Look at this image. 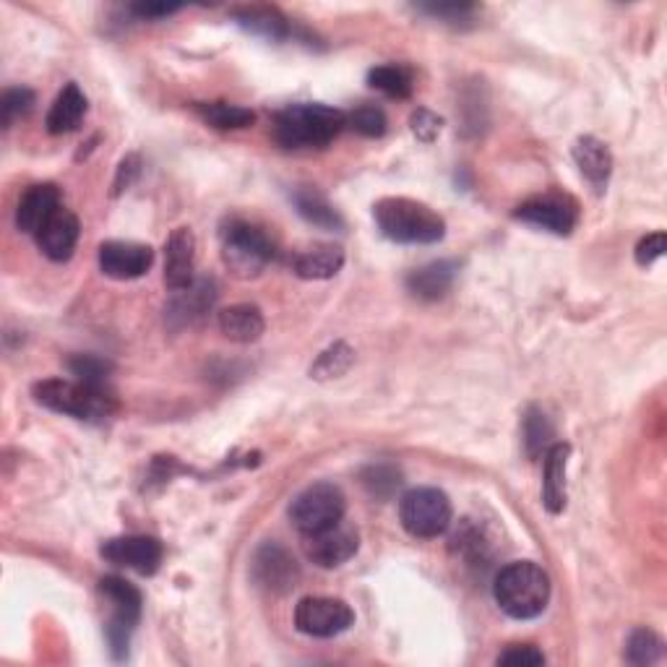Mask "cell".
I'll return each instance as SVG.
<instances>
[{
  "label": "cell",
  "instance_id": "cell-33",
  "mask_svg": "<svg viewBox=\"0 0 667 667\" xmlns=\"http://www.w3.org/2000/svg\"><path fill=\"white\" fill-rule=\"evenodd\" d=\"M347 126L353 128L355 133L365 136V139H381L386 128H389V120H386V112L381 107L361 105L347 115Z\"/></svg>",
  "mask_w": 667,
  "mask_h": 667
},
{
  "label": "cell",
  "instance_id": "cell-32",
  "mask_svg": "<svg viewBox=\"0 0 667 667\" xmlns=\"http://www.w3.org/2000/svg\"><path fill=\"white\" fill-rule=\"evenodd\" d=\"M553 439V426H550L548 415L537 407H529L525 415V447L529 456H540L542 451L550 449Z\"/></svg>",
  "mask_w": 667,
  "mask_h": 667
},
{
  "label": "cell",
  "instance_id": "cell-11",
  "mask_svg": "<svg viewBox=\"0 0 667 667\" xmlns=\"http://www.w3.org/2000/svg\"><path fill=\"white\" fill-rule=\"evenodd\" d=\"M305 556L311 558L321 569H336V566L347 563L349 558L361 548V535L347 521H336V525L321 529V532L303 535Z\"/></svg>",
  "mask_w": 667,
  "mask_h": 667
},
{
  "label": "cell",
  "instance_id": "cell-40",
  "mask_svg": "<svg viewBox=\"0 0 667 667\" xmlns=\"http://www.w3.org/2000/svg\"><path fill=\"white\" fill-rule=\"evenodd\" d=\"M139 175H141V157L128 154L126 160L118 164V175H115V183H112V196H120V193L131 189Z\"/></svg>",
  "mask_w": 667,
  "mask_h": 667
},
{
  "label": "cell",
  "instance_id": "cell-27",
  "mask_svg": "<svg viewBox=\"0 0 667 667\" xmlns=\"http://www.w3.org/2000/svg\"><path fill=\"white\" fill-rule=\"evenodd\" d=\"M193 110L198 112V118L204 123L222 128V131H238V128H248L256 120L254 110L229 103H196Z\"/></svg>",
  "mask_w": 667,
  "mask_h": 667
},
{
  "label": "cell",
  "instance_id": "cell-18",
  "mask_svg": "<svg viewBox=\"0 0 667 667\" xmlns=\"http://www.w3.org/2000/svg\"><path fill=\"white\" fill-rule=\"evenodd\" d=\"M82 238V225L74 212L61 209L37 233V246L50 261H68L74 256L76 243Z\"/></svg>",
  "mask_w": 667,
  "mask_h": 667
},
{
  "label": "cell",
  "instance_id": "cell-35",
  "mask_svg": "<svg viewBox=\"0 0 667 667\" xmlns=\"http://www.w3.org/2000/svg\"><path fill=\"white\" fill-rule=\"evenodd\" d=\"M34 105V92L26 86H13L6 89L3 99H0V118H3V128H11L13 120H19L21 115H26Z\"/></svg>",
  "mask_w": 667,
  "mask_h": 667
},
{
  "label": "cell",
  "instance_id": "cell-38",
  "mask_svg": "<svg viewBox=\"0 0 667 667\" xmlns=\"http://www.w3.org/2000/svg\"><path fill=\"white\" fill-rule=\"evenodd\" d=\"M545 663V655L535 644H514L508 647L504 655H498V665H512V667H537Z\"/></svg>",
  "mask_w": 667,
  "mask_h": 667
},
{
  "label": "cell",
  "instance_id": "cell-25",
  "mask_svg": "<svg viewBox=\"0 0 667 667\" xmlns=\"http://www.w3.org/2000/svg\"><path fill=\"white\" fill-rule=\"evenodd\" d=\"M344 267V250L340 246H315L303 250L292 263L300 279H332Z\"/></svg>",
  "mask_w": 667,
  "mask_h": 667
},
{
  "label": "cell",
  "instance_id": "cell-41",
  "mask_svg": "<svg viewBox=\"0 0 667 667\" xmlns=\"http://www.w3.org/2000/svg\"><path fill=\"white\" fill-rule=\"evenodd\" d=\"M131 11H133L139 19H164V17H170V13H177V11H181V6H168V3H139V6H131Z\"/></svg>",
  "mask_w": 667,
  "mask_h": 667
},
{
  "label": "cell",
  "instance_id": "cell-9",
  "mask_svg": "<svg viewBox=\"0 0 667 667\" xmlns=\"http://www.w3.org/2000/svg\"><path fill=\"white\" fill-rule=\"evenodd\" d=\"M355 623L353 607L336 598H303L295 607V626L300 634L315 639H332Z\"/></svg>",
  "mask_w": 667,
  "mask_h": 667
},
{
  "label": "cell",
  "instance_id": "cell-22",
  "mask_svg": "<svg viewBox=\"0 0 667 667\" xmlns=\"http://www.w3.org/2000/svg\"><path fill=\"white\" fill-rule=\"evenodd\" d=\"M86 107H89V103H86V95L78 89V84H66L61 95L55 97V103L45 118L47 131L53 136L76 131V128L82 126Z\"/></svg>",
  "mask_w": 667,
  "mask_h": 667
},
{
  "label": "cell",
  "instance_id": "cell-6",
  "mask_svg": "<svg viewBox=\"0 0 667 667\" xmlns=\"http://www.w3.org/2000/svg\"><path fill=\"white\" fill-rule=\"evenodd\" d=\"M451 501L439 487H415L399 501L401 527L420 540H433L451 525Z\"/></svg>",
  "mask_w": 667,
  "mask_h": 667
},
{
  "label": "cell",
  "instance_id": "cell-13",
  "mask_svg": "<svg viewBox=\"0 0 667 667\" xmlns=\"http://www.w3.org/2000/svg\"><path fill=\"white\" fill-rule=\"evenodd\" d=\"M154 250L143 243L107 240L99 246V269L110 279H139L152 269Z\"/></svg>",
  "mask_w": 667,
  "mask_h": 667
},
{
  "label": "cell",
  "instance_id": "cell-14",
  "mask_svg": "<svg viewBox=\"0 0 667 667\" xmlns=\"http://www.w3.org/2000/svg\"><path fill=\"white\" fill-rule=\"evenodd\" d=\"M193 269H196V238L189 227H177L164 243V284L172 292L191 287Z\"/></svg>",
  "mask_w": 667,
  "mask_h": 667
},
{
  "label": "cell",
  "instance_id": "cell-1",
  "mask_svg": "<svg viewBox=\"0 0 667 667\" xmlns=\"http://www.w3.org/2000/svg\"><path fill=\"white\" fill-rule=\"evenodd\" d=\"M373 217L386 238L401 246H433L447 235V222L441 214L415 198H381L373 206Z\"/></svg>",
  "mask_w": 667,
  "mask_h": 667
},
{
  "label": "cell",
  "instance_id": "cell-8",
  "mask_svg": "<svg viewBox=\"0 0 667 667\" xmlns=\"http://www.w3.org/2000/svg\"><path fill=\"white\" fill-rule=\"evenodd\" d=\"M99 592L112 602V618L110 626H107V639H110L112 657L123 659L128 657V644H131L136 623L141 618V592L120 577L99 579Z\"/></svg>",
  "mask_w": 667,
  "mask_h": 667
},
{
  "label": "cell",
  "instance_id": "cell-17",
  "mask_svg": "<svg viewBox=\"0 0 667 667\" xmlns=\"http://www.w3.org/2000/svg\"><path fill=\"white\" fill-rule=\"evenodd\" d=\"M214 300H217V284L214 279H198L185 290L175 292V298L168 305V319L172 326H191L198 319H204L212 311Z\"/></svg>",
  "mask_w": 667,
  "mask_h": 667
},
{
  "label": "cell",
  "instance_id": "cell-16",
  "mask_svg": "<svg viewBox=\"0 0 667 667\" xmlns=\"http://www.w3.org/2000/svg\"><path fill=\"white\" fill-rule=\"evenodd\" d=\"M61 209H63V196H61V189H57V185H53V183L32 185V189H29L19 201L17 227L21 229V233L34 235V238H37L40 229L45 227L47 222L53 219Z\"/></svg>",
  "mask_w": 667,
  "mask_h": 667
},
{
  "label": "cell",
  "instance_id": "cell-39",
  "mask_svg": "<svg viewBox=\"0 0 667 667\" xmlns=\"http://www.w3.org/2000/svg\"><path fill=\"white\" fill-rule=\"evenodd\" d=\"M665 250H667V235L652 233L647 238H642L639 246H636V263H639V267H652L657 258L665 256Z\"/></svg>",
  "mask_w": 667,
  "mask_h": 667
},
{
  "label": "cell",
  "instance_id": "cell-37",
  "mask_svg": "<svg viewBox=\"0 0 667 667\" xmlns=\"http://www.w3.org/2000/svg\"><path fill=\"white\" fill-rule=\"evenodd\" d=\"M410 128L422 143H433L435 139H439V133L443 128V118H439L435 112L426 110V107H418L410 118Z\"/></svg>",
  "mask_w": 667,
  "mask_h": 667
},
{
  "label": "cell",
  "instance_id": "cell-29",
  "mask_svg": "<svg viewBox=\"0 0 667 667\" xmlns=\"http://www.w3.org/2000/svg\"><path fill=\"white\" fill-rule=\"evenodd\" d=\"M355 363V353L344 342H336L326 353L319 355V361L311 368V376L315 381H329V378H340L349 370V365Z\"/></svg>",
  "mask_w": 667,
  "mask_h": 667
},
{
  "label": "cell",
  "instance_id": "cell-24",
  "mask_svg": "<svg viewBox=\"0 0 667 667\" xmlns=\"http://www.w3.org/2000/svg\"><path fill=\"white\" fill-rule=\"evenodd\" d=\"M217 324H219V332L225 334L229 342H240V344H250V342L261 340L263 329H267L261 311H258L256 305H248V303L225 308V311L219 313Z\"/></svg>",
  "mask_w": 667,
  "mask_h": 667
},
{
  "label": "cell",
  "instance_id": "cell-15",
  "mask_svg": "<svg viewBox=\"0 0 667 667\" xmlns=\"http://www.w3.org/2000/svg\"><path fill=\"white\" fill-rule=\"evenodd\" d=\"M254 577L261 587H267L271 592H287L290 587H295L300 569L282 545L267 542L256 550L254 558Z\"/></svg>",
  "mask_w": 667,
  "mask_h": 667
},
{
  "label": "cell",
  "instance_id": "cell-12",
  "mask_svg": "<svg viewBox=\"0 0 667 667\" xmlns=\"http://www.w3.org/2000/svg\"><path fill=\"white\" fill-rule=\"evenodd\" d=\"M105 561H110L115 566H126L136 573H143V577H152V573L160 569L162 563V542L154 540V537L147 535H123V537H112L107 540L103 548H99Z\"/></svg>",
  "mask_w": 667,
  "mask_h": 667
},
{
  "label": "cell",
  "instance_id": "cell-28",
  "mask_svg": "<svg viewBox=\"0 0 667 667\" xmlns=\"http://www.w3.org/2000/svg\"><path fill=\"white\" fill-rule=\"evenodd\" d=\"M368 84L373 86V89L384 92L386 97L407 99V97L412 95L415 76H412V71L407 68V66H397V63H389V66L370 68Z\"/></svg>",
  "mask_w": 667,
  "mask_h": 667
},
{
  "label": "cell",
  "instance_id": "cell-31",
  "mask_svg": "<svg viewBox=\"0 0 667 667\" xmlns=\"http://www.w3.org/2000/svg\"><path fill=\"white\" fill-rule=\"evenodd\" d=\"M361 480L373 498H391L401 485V472L394 464H370L363 470Z\"/></svg>",
  "mask_w": 667,
  "mask_h": 667
},
{
  "label": "cell",
  "instance_id": "cell-3",
  "mask_svg": "<svg viewBox=\"0 0 667 667\" xmlns=\"http://www.w3.org/2000/svg\"><path fill=\"white\" fill-rule=\"evenodd\" d=\"M493 594L501 611L516 621H529L542 615L550 600V577L532 561L508 563L498 571Z\"/></svg>",
  "mask_w": 667,
  "mask_h": 667
},
{
  "label": "cell",
  "instance_id": "cell-23",
  "mask_svg": "<svg viewBox=\"0 0 667 667\" xmlns=\"http://www.w3.org/2000/svg\"><path fill=\"white\" fill-rule=\"evenodd\" d=\"M456 271V261L426 263V267L410 271V277H407V290L420 300H439L451 290Z\"/></svg>",
  "mask_w": 667,
  "mask_h": 667
},
{
  "label": "cell",
  "instance_id": "cell-4",
  "mask_svg": "<svg viewBox=\"0 0 667 667\" xmlns=\"http://www.w3.org/2000/svg\"><path fill=\"white\" fill-rule=\"evenodd\" d=\"M32 397L47 410L89 422L110 418L118 410V401L105 386L68 381V378H47V381L34 384Z\"/></svg>",
  "mask_w": 667,
  "mask_h": 667
},
{
  "label": "cell",
  "instance_id": "cell-34",
  "mask_svg": "<svg viewBox=\"0 0 667 667\" xmlns=\"http://www.w3.org/2000/svg\"><path fill=\"white\" fill-rule=\"evenodd\" d=\"M68 370H71V376H76V381H84L92 386H105V378L110 376L112 365L97 355H74L68 361Z\"/></svg>",
  "mask_w": 667,
  "mask_h": 667
},
{
  "label": "cell",
  "instance_id": "cell-30",
  "mask_svg": "<svg viewBox=\"0 0 667 667\" xmlns=\"http://www.w3.org/2000/svg\"><path fill=\"white\" fill-rule=\"evenodd\" d=\"M663 639L649 628H636L626 642V659L631 665H655L663 657Z\"/></svg>",
  "mask_w": 667,
  "mask_h": 667
},
{
  "label": "cell",
  "instance_id": "cell-7",
  "mask_svg": "<svg viewBox=\"0 0 667 667\" xmlns=\"http://www.w3.org/2000/svg\"><path fill=\"white\" fill-rule=\"evenodd\" d=\"M347 501L334 483H315L292 501L290 519L300 535H313L344 519Z\"/></svg>",
  "mask_w": 667,
  "mask_h": 667
},
{
  "label": "cell",
  "instance_id": "cell-26",
  "mask_svg": "<svg viewBox=\"0 0 667 667\" xmlns=\"http://www.w3.org/2000/svg\"><path fill=\"white\" fill-rule=\"evenodd\" d=\"M295 206L300 212V217L311 222V225L321 227V229H342L344 219L342 214L329 204V198L324 193H319L315 189H300L295 193Z\"/></svg>",
  "mask_w": 667,
  "mask_h": 667
},
{
  "label": "cell",
  "instance_id": "cell-10",
  "mask_svg": "<svg viewBox=\"0 0 667 667\" xmlns=\"http://www.w3.org/2000/svg\"><path fill=\"white\" fill-rule=\"evenodd\" d=\"M514 217L532 227L548 229L553 235H571V229L579 222V206L566 193H542V196H535L516 206Z\"/></svg>",
  "mask_w": 667,
  "mask_h": 667
},
{
  "label": "cell",
  "instance_id": "cell-5",
  "mask_svg": "<svg viewBox=\"0 0 667 667\" xmlns=\"http://www.w3.org/2000/svg\"><path fill=\"white\" fill-rule=\"evenodd\" d=\"M222 258L235 277H258L277 258V246L267 229L248 219H227L222 225Z\"/></svg>",
  "mask_w": 667,
  "mask_h": 667
},
{
  "label": "cell",
  "instance_id": "cell-20",
  "mask_svg": "<svg viewBox=\"0 0 667 667\" xmlns=\"http://www.w3.org/2000/svg\"><path fill=\"white\" fill-rule=\"evenodd\" d=\"M569 443H553L545 451V477H542V504L550 514H561L566 508V467H569Z\"/></svg>",
  "mask_w": 667,
  "mask_h": 667
},
{
  "label": "cell",
  "instance_id": "cell-21",
  "mask_svg": "<svg viewBox=\"0 0 667 667\" xmlns=\"http://www.w3.org/2000/svg\"><path fill=\"white\" fill-rule=\"evenodd\" d=\"M233 19L238 21L246 32L271 42L290 40V34H295V29H292L287 17H282L277 9H269V6H246V9H235Z\"/></svg>",
  "mask_w": 667,
  "mask_h": 667
},
{
  "label": "cell",
  "instance_id": "cell-19",
  "mask_svg": "<svg viewBox=\"0 0 667 667\" xmlns=\"http://www.w3.org/2000/svg\"><path fill=\"white\" fill-rule=\"evenodd\" d=\"M573 162L582 170V175L594 185V191H605L613 172V154L607 143H602L594 136H582L573 143Z\"/></svg>",
  "mask_w": 667,
  "mask_h": 667
},
{
  "label": "cell",
  "instance_id": "cell-2",
  "mask_svg": "<svg viewBox=\"0 0 667 667\" xmlns=\"http://www.w3.org/2000/svg\"><path fill=\"white\" fill-rule=\"evenodd\" d=\"M347 128V112L329 105H290L277 115L275 139L284 149H324Z\"/></svg>",
  "mask_w": 667,
  "mask_h": 667
},
{
  "label": "cell",
  "instance_id": "cell-36",
  "mask_svg": "<svg viewBox=\"0 0 667 667\" xmlns=\"http://www.w3.org/2000/svg\"><path fill=\"white\" fill-rule=\"evenodd\" d=\"M418 11L428 13V17L447 21V24H462V21H470L475 17V6L472 3H430V6H420Z\"/></svg>",
  "mask_w": 667,
  "mask_h": 667
}]
</instances>
